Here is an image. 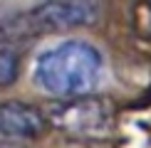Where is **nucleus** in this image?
Segmentation results:
<instances>
[{
  "mask_svg": "<svg viewBox=\"0 0 151 148\" xmlns=\"http://www.w3.org/2000/svg\"><path fill=\"white\" fill-rule=\"evenodd\" d=\"M102 74V54L82 40H67L47 49L35 64V79L45 91L60 99L89 96Z\"/></svg>",
  "mask_w": 151,
  "mask_h": 148,
  "instance_id": "nucleus-1",
  "label": "nucleus"
},
{
  "mask_svg": "<svg viewBox=\"0 0 151 148\" xmlns=\"http://www.w3.org/2000/svg\"><path fill=\"white\" fill-rule=\"evenodd\" d=\"M102 0H47L22 17V32L45 35L97 22Z\"/></svg>",
  "mask_w": 151,
  "mask_h": 148,
  "instance_id": "nucleus-2",
  "label": "nucleus"
},
{
  "mask_svg": "<svg viewBox=\"0 0 151 148\" xmlns=\"http://www.w3.org/2000/svg\"><path fill=\"white\" fill-rule=\"evenodd\" d=\"M50 119L65 133L82 136V138H97V136H104L109 131L111 109L102 99L79 96V99H67L62 104H55L50 109Z\"/></svg>",
  "mask_w": 151,
  "mask_h": 148,
  "instance_id": "nucleus-3",
  "label": "nucleus"
},
{
  "mask_svg": "<svg viewBox=\"0 0 151 148\" xmlns=\"http://www.w3.org/2000/svg\"><path fill=\"white\" fill-rule=\"evenodd\" d=\"M45 131V116L32 104L8 99L0 104V133L10 141L37 138Z\"/></svg>",
  "mask_w": 151,
  "mask_h": 148,
  "instance_id": "nucleus-4",
  "label": "nucleus"
},
{
  "mask_svg": "<svg viewBox=\"0 0 151 148\" xmlns=\"http://www.w3.org/2000/svg\"><path fill=\"white\" fill-rule=\"evenodd\" d=\"M17 69H20V64H17V54L10 52V49H3V52H0V86L15 84Z\"/></svg>",
  "mask_w": 151,
  "mask_h": 148,
  "instance_id": "nucleus-5",
  "label": "nucleus"
},
{
  "mask_svg": "<svg viewBox=\"0 0 151 148\" xmlns=\"http://www.w3.org/2000/svg\"><path fill=\"white\" fill-rule=\"evenodd\" d=\"M0 148H27L20 141H10V138H0Z\"/></svg>",
  "mask_w": 151,
  "mask_h": 148,
  "instance_id": "nucleus-6",
  "label": "nucleus"
}]
</instances>
